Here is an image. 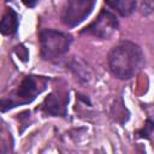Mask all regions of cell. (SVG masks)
Returning <instances> with one entry per match:
<instances>
[{
    "mask_svg": "<svg viewBox=\"0 0 154 154\" xmlns=\"http://www.w3.org/2000/svg\"><path fill=\"white\" fill-rule=\"evenodd\" d=\"M144 57L140 46L131 41H122L116 45L108 54V66L113 76L129 79L143 66Z\"/></svg>",
    "mask_w": 154,
    "mask_h": 154,
    "instance_id": "6da1fadb",
    "label": "cell"
},
{
    "mask_svg": "<svg viewBox=\"0 0 154 154\" xmlns=\"http://www.w3.org/2000/svg\"><path fill=\"white\" fill-rule=\"evenodd\" d=\"M41 57L45 60H54L64 55L72 42V37L65 32L43 29L38 34Z\"/></svg>",
    "mask_w": 154,
    "mask_h": 154,
    "instance_id": "7a4b0ae2",
    "label": "cell"
},
{
    "mask_svg": "<svg viewBox=\"0 0 154 154\" xmlns=\"http://www.w3.org/2000/svg\"><path fill=\"white\" fill-rule=\"evenodd\" d=\"M47 81L41 76H26L20 82L19 87L14 91V99L2 100V103H7L8 107H14L22 103L31 102L40 93H42L46 88Z\"/></svg>",
    "mask_w": 154,
    "mask_h": 154,
    "instance_id": "3957f363",
    "label": "cell"
},
{
    "mask_svg": "<svg viewBox=\"0 0 154 154\" xmlns=\"http://www.w3.org/2000/svg\"><path fill=\"white\" fill-rule=\"evenodd\" d=\"M96 0H67L61 13V20L67 26H76L93 11Z\"/></svg>",
    "mask_w": 154,
    "mask_h": 154,
    "instance_id": "277c9868",
    "label": "cell"
},
{
    "mask_svg": "<svg viewBox=\"0 0 154 154\" xmlns=\"http://www.w3.org/2000/svg\"><path fill=\"white\" fill-rule=\"evenodd\" d=\"M118 29V20L113 13L102 10L97 18L82 30V34H88L97 38H109Z\"/></svg>",
    "mask_w": 154,
    "mask_h": 154,
    "instance_id": "5b68a950",
    "label": "cell"
},
{
    "mask_svg": "<svg viewBox=\"0 0 154 154\" xmlns=\"http://www.w3.org/2000/svg\"><path fill=\"white\" fill-rule=\"evenodd\" d=\"M67 101H69V97L66 95L54 91V93H51L45 99L41 109L46 114H51V116H55V117H58V116L64 117V116H66Z\"/></svg>",
    "mask_w": 154,
    "mask_h": 154,
    "instance_id": "8992f818",
    "label": "cell"
},
{
    "mask_svg": "<svg viewBox=\"0 0 154 154\" xmlns=\"http://www.w3.org/2000/svg\"><path fill=\"white\" fill-rule=\"evenodd\" d=\"M17 29H18V16L12 8H8L1 19V24H0L1 34L12 35L17 31Z\"/></svg>",
    "mask_w": 154,
    "mask_h": 154,
    "instance_id": "52a82bcc",
    "label": "cell"
},
{
    "mask_svg": "<svg viewBox=\"0 0 154 154\" xmlns=\"http://www.w3.org/2000/svg\"><path fill=\"white\" fill-rule=\"evenodd\" d=\"M105 2L123 17L130 16L136 7V0H105Z\"/></svg>",
    "mask_w": 154,
    "mask_h": 154,
    "instance_id": "ba28073f",
    "label": "cell"
},
{
    "mask_svg": "<svg viewBox=\"0 0 154 154\" xmlns=\"http://www.w3.org/2000/svg\"><path fill=\"white\" fill-rule=\"evenodd\" d=\"M153 130H154V122L147 120L144 128L138 131V135H140V137H149V135H150V132Z\"/></svg>",
    "mask_w": 154,
    "mask_h": 154,
    "instance_id": "9c48e42d",
    "label": "cell"
},
{
    "mask_svg": "<svg viewBox=\"0 0 154 154\" xmlns=\"http://www.w3.org/2000/svg\"><path fill=\"white\" fill-rule=\"evenodd\" d=\"M14 52H16V54L19 57V59L22 60V61H26L28 60V51H26V48L24 47V46H17L16 47V49H14Z\"/></svg>",
    "mask_w": 154,
    "mask_h": 154,
    "instance_id": "30bf717a",
    "label": "cell"
},
{
    "mask_svg": "<svg viewBox=\"0 0 154 154\" xmlns=\"http://www.w3.org/2000/svg\"><path fill=\"white\" fill-rule=\"evenodd\" d=\"M22 2L28 7H34L38 2V0H22Z\"/></svg>",
    "mask_w": 154,
    "mask_h": 154,
    "instance_id": "8fae6325",
    "label": "cell"
}]
</instances>
